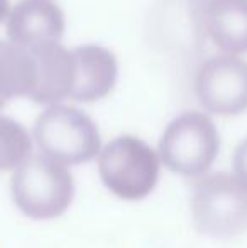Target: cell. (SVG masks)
Listing matches in <instances>:
<instances>
[{
	"instance_id": "cell-12",
	"label": "cell",
	"mask_w": 247,
	"mask_h": 248,
	"mask_svg": "<svg viewBox=\"0 0 247 248\" xmlns=\"http://www.w3.org/2000/svg\"><path fill=\"white\" fill-rule=\"evenodd\" d=\"M33 155V139L22 124L0 115V170H16Z\"/></svg>"
},
{
	"instance_id": "cell-9",
	"label": "cell",
	"mask_w": 247,
	"mask_h": 248,
	"mask_svg": "<svg viewBox=\"0 0 247 248\" xmlns=\"http://www.w3.org/2000/svg\"><path fill=\"white\" fill-rule=\"evenodd\" d=\"M36 59V86L29 95L34 103L60 105L69 98L73 88V56L60 43L29 49Z\"/></svg>"
},
{
	"instance_id": "cell-1",
	"label": "cell",
	"mask_w": 247,
	"mask_h": 248,
	"mask_svg": "<svg viewBox=\"0 0 247 248\" xmlns=\"http://www.w3.org/2000/svg\"><path fill=\"white\" fill-rule=\"evenodd\" d=\"M10 194L24 216L48 221L69 209L75 198V181L66 166L37 154L14 170Z\"/></svg>"
},
{
	"instance_id": "cell-3",
	"label": "cell",
	"mask_w": 247,
	"mask_h": 248,
	"mask_svg": "<svg viewBox=\"0 0 247 248\" xmlns=\"http://www.w3.org/2000/svg\"><path fill=\"white\" fill-rule=\"evenodd\" d=\"M34 140L41 154L63 166H78L100 155L99 127L83 110L69 105L48 107L34 124Z\"/></svg>"
},
{
	"instance_id": "cell-8",
	"label": "cell",
	"mask_w": 247,
	"mask_h": 248,
	"mask_svg": "<svg viewBox=\"0 0 247 248\" xmlns=\"http://www.w3.org/2000/svg\"><path fill=\"white\" fill-rule=\"evenodd\" d=\"M73 88L69 98L76 101L102 100L114 90L119 64L114 52L99 44H83L71 49Z\"/></svg>"
},
{
	"instance_id": "cell-13",
	"label": "cell",
	"mask_w": 247,
	"mask_h": 248,
	"mask_svg": "<svg viewBox=\"0 0 247 248\" xmlns=\"http://www.w3.org/2000/svg\"><path fill=\"white\" fill-rule=\"evenodd\" d=\"M232 166H234V176L247 186V137L235 149Z\"/></svg>"
},
{
	"instance_id": "cell-7",
	"label": "cell",
	"mask_w": 247,
	"mask_h": 248,
	"mask_svg": "<svg viewBox=\"0 0 247 248\" xmlns=\"http://www.w3.org/2000/svg\"><path fill=\"white\" fill-rule=\"evenodd\" d=\"M65 17L53 0H20L7 17L9 41L24 49L60 43Z\"/></svg>"
},
{
	"instance_id": "cell-2",
	"label": "cell",
	"mask_w": 247,
	"mask_h": 248,
	"mask_svg": "<svg viewBox=\"0 0 247 248\" xmlns=\"http://www.w3.org/2000/svg\"><path fill=\"white\" fill-rule=\"evenodd\" d=\"M191 218L197 230L215 240L247 232V186L234 172H212L195 179Z\"/></svg>"
},
{
	"instance_id": "cell-11",
	"label": "cell",
	"mask_w": 247,
	"mask_h": 248,
	"mask_svg": "<svg viewBox=\"0 0 247 248\" xmlns=\"http://www.w3.org/2000/svg\"><path fill=\"white\" fill-rule=\"evenodd\" d=\"M36 73L33 52L0 39V110L14 98H29L36 86Z\"/></svg>"
},
{
	"instance_id": "cell-6",
	"label": "cell",
	"mask_w": 247,
	"mask_h": 248,
	"mask_svg": "<svg viewBox=\"0 0 247 248\" xmlns=\"http://www.w3.org/2000/svg\"><path fill=\"white\" fill-rule=\"evenodd\" d=\"M195 93L214 115L234 117L247 110V62L237 56H212L195 76Z\"/></svg>"
},
{
	"instance_id": "cell-10",
	"label": "cell",
	"mask_w": 247,
	"mask_h": 248,
	"mask_svg": "<svg viewBox=\"0 0 247 248\" xmlns=\"http://www.w3.org/2000/svg\"><path fill=\"white\" fill-rule=\"evenodd\" d=\"M203 22L210 39L225 54L247 52V0H205Z\"/></svg>"
},
{
	"instance_id": "cell-5",
	"label": "cell",
	"mask_w": 247,
	"mask_h": 248,
	"mask_svg": "<svg viewBox=\"0 0 247 248\" xmlns=\"http://www.w3.org/2000/svg\"><path fill=\"white\" fill-rule=\"evenodd\" d=\"M159 170V154L134 135L115 137L100 150V179L114 196L125 201L148 198L158 186Z\"/></svg>"
},
{
	"instance_id": "cell-4",
	"label": "cell",
	"mask_w": 247,
	"mask_h": 248,
	"mask_svg": "<svg viewBox=\"0 0 247 248\" xmlns=\"http://www.w3.org/2000/svg\"><path fill=\"white\" fill-rule=\"evenodd\" d=\"M220 152V135L214 120L201 111H185L173 118L159 139V159L183 177L208 174Z\"/></svg>"
},
{
	"instance_id": "cell-14",
	"label": "cell",
	"mask_w": 247,
	"mask_h": 248,
	"mask_svg": "<svg viewBox=\"0 0 247 248\" xmlns=\"http://www.w3.org/2000/svg\"><path fill=\"white\" fill-rule=\"evenodd\" d=\"M9 14H10L9 0H0V22H2L5 17H9Z\"/></svg>"
}]
</instances>
